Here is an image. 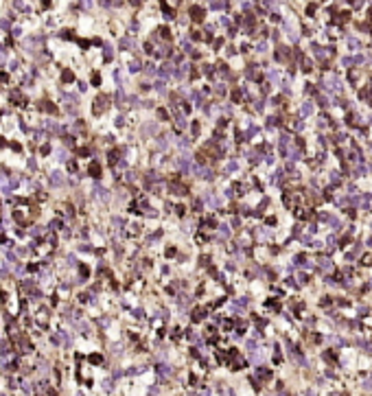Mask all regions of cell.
<instances>
[{
  "label": "cell",
  "instance_id": "7a4b0ae2",
  "mask_svg": "<svg viewBox=\"0 0 372 396\" xmlns=\"http://www.w3.org/2000/svg\"><path fill=\"white\" fill-rule=\"evenodd\" d=\"M315 9H318V4H309V7H307V13H309V15H315Z\"/></svg>",
  "mask_w": 372,
  "mask_h": 396
},
{
  "label": "cell",
  "instance_id": "6da1fadb",
  "mask_svg": "<svg viewBox=\"0 0 372 396\" xmlns=\"http://www.w3.org/2000/svg\"><path fill=\"white\" fill-rule=\"evenodd\" d=\"M191 18L195 22H202L204 20V9L202 7H191Z\"/></svg>",
  "mask_w": 372,
  "mask_h": 396
}]
</instances>
